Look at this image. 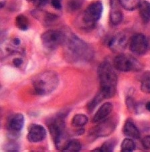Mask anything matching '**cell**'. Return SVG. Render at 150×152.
Instances as JSON below:
<instances>
[{
    "label": "cell",
    "instance_id": "35",
    "mask_svg": "<svg viewBox=\"0 0 150 152\" xmlns=\"http://www.w3.org/2000/svg\"><path fill=\"white\" fill-rule=\"evenodd\" d=\"M27 1H33V0H27Z\"/></svg>",
    "mask_w": 150,
    "mask_h": 152
},
{
    "label": "cell",
    "instance_id": "14",
    "mask_svg": "<svg viewBox=\"0 0 150 152\" xmlns=\"http://www.w3.org/2000/svg\"><path fill=\"white\" fill-rule=\"evenodd\" d=\"M123 132L124 135L129 138H132V139L137 140L141 136L140 130H139L132 119H127L125 121L123 129Z\"/></svg>",
    "mask_w": 150,
    "mask_h": 152
},
{
    "label": "cell",
    "instance_id": "28",
    "mask_svg": "<svg viewBox=\"0 0 150 152\" xmlns=\"http://www.w3.org/2000/svg\"><path fill=\"white\" fill-rule=\"evenodd\" d=\"M51 4L55 10H61L62 7V0H51Z\"/></svg>",
    "mask_w": 150,
    "mask_h": 152
},
{
    "label": "cell",
    "instance_id": "20",
    "mask_svg": "<svg viewBox=\"0 0 150 152\" xmlns=\"http://www.w3.org/2000/svg\"><path fill=\"white\" fill-rule=\"evenodd\" d=\"M82 148L81 143L76 140H70L62 151L65 152H77L81 151Z\"/></svg>",
    "mask_w": 150,
    "mask_h": 152
},
{
    "label": "cell",
    "instance_id": "9",
    "mask_svg": "<svg viewBox=\"0 0 150 152\" xmlns=\"http://www.w3.org/2000/svg\"><path fill=\"white\" fill-rule=\"evenodd\" d=\"M24 116L21 113H15L10 117L7 121L8 135L10 140L17 139L24 126Z\"/></svg>",
    "mask_w": 150,
    "mask_h": 152
},
{
    "label": "cell",
    "instance_id": "30",
    "mask_svg": "<svg viewBox=\"0 0 150 152\" xmlns=\"http://www.w3.org/2000/svg\"><path fill=\"white\" fill-rule=\"evenodd\" d=\"M142 145L147 150H150V135L146 136L142 140Z\"/></svg>",
    "mask_w": 150,
    "mask_h": 152
},
{
    "label": "cell",
    "instance_id": "4",
    "mask_svg": "<svg viewBox=\"0 0 150 152\" xmlns=\"http://www.w3.org/2000/svg\"><path fill=\"white\" fill-rule=\"evenodd\" d=\"M64 115L59 114L50 119L48 122V127L50 135L57 150H62L69 142L64 120Z\"/></svg>",
    "mask_w": 150,
    "mask_h": 152
},
{
    "label": "cell",
    "instance_id": "15",
    "mask_svg": "<svg viewBox=\"0 0 150 152\" xmlns=\"http://www.w3.org/2000/svg\"><path fill=\"white\" fill-rule=\"evenodd\" d=\"M111 9L110 12V21L113 26H118L121 23L123 14L115 4V0H111Z\"/></svg>",
    "mask_w": 150,
    "mask_h": 152
},
{
    "label": "cell",
    "instance_id": "17",
    "mask_svg": "<svg viewBox=\"0 0 150 152\" xmlns=\"http://www.w3.org/2000/svg\"><path fill=\"white\" fill-rule=\"evenodd\" d=\"M88 122V118L84 114L78 113L73 117L72 119V126L75 127H83Z\"/></svg>",
    "mask_w": 150,
    "mask_h": 152
},
{
    "label": "cell",
    "instance_id": "16",
    "mask_svg": "<svg viewBox=\"0 0 150 152\" xmlns=\"http://www.w3.org/2000/svg\"><path fill=\"white\" fill-rule=\"evenodd\" d=\"M138 7L141 20L144 23H148L150 21V2L147 0L141 1Z\"/></svg>",
    "mask_w": 150,
    "mask_h": 152
},
{
    "label": "cell",
    "instance_id": "13",
    "mask_svg": "<svg viewBox=\"0 0 150 152\" xmlns=\"http://www.w3.org/2000/svg\"><path fill=\"white\" fill-rule=\"evenodd\" d=\"M113 109V105L110 102H106L100 106L97 110L96 113L92 118V122L95 124H98L99 122L103 121V119L109 115Z\"/></svg>",
    "mask_w": 150,
    "mask_h": 152
},
{
    "label": "cell",
    "instance_id": "5",
    "mask_svg": "<svg viewBox=\"0 0 150 152\" xmlns=\"http://www.w3.org/2000/svg\"><path fill=\"white\" fill-rule=\"evenodd\" d=\"M103 11V4L100 1H95L90 4L81 15L80 19L81 28L89 30L96 26L100 20Z\"/></svg>",
    "mask_w": 150,
    "mask_h": 152
},
{
    "label": "cell",
    "instance_id": "1",
    "mask_svg": "<svg viewBox=\"0 0 150 152\" xmlns=\"http://www.w3.org/2000/svg\"><path fill=\"white\" fill-rule=\"evenodd\" d=\"M63 43L64 54L70 62L89 61L93 58L92 48L75 34H67Z\"/></svg>",
    "mask_w": 150,
    "mask_h": 152
},
{
    "label": "cell",
    "instance_id": "33",
    "mask_svg": "<svg viewBox=\"0 0 150 152\" xmlns=\"http://www.w3.org/2000/svg\"><path fill=\"white\" fill-rule=\"evenodd\" d=\"M146 110L150 112V102H148L147 104H146Z\"/></svg>",
    "mask_w": 150,
    "mask_h": 152
},
{
    "label": "cell",
    "instance_id": "23",
    "mask_svg": "<svg viewBox=\"0 0 150 152\" xmlns=\"http://www.w3.org/2000/svg\"><path fill=\"white\" fill-rule=\"evenodd\" d=\"M135 149V143L132 139L126 138L123 141L121 145V151L132 152Z\"/></svg>",
    "mask_w": 150,
    "mask_h": 152
},
{
    "label": "cell",
    "instance_id": "25",
    "mask_svg": "<svg viewBox=\"0 0 150 152\" xmlns=\"http://www.w3.org/2000/svg\"><path fill=\"white\" fill-rule=\"evenodd\" d=\"M83 4L82 0H71L68 4V8L69 11L71 12H75L80 9Z\"/></svg>",
    "mask_w": 150,
    "mask_h": 152
},
{
    "label": "cell",
    "instance_id": "8",
    "mask_svg": "<svg viewBox=\"0 0 150 152\" xmlns=\"http://www.w3.org/2000/svg\"><path fill=\"white\" fill-rule=\"evenodd\" d=\"M117 126L116 119L113 118L105 119L98 123L97 126L93 127L90 132L91 138L105 137L110 135L115 131Z\"/></svg>",
    "mask_w": 150,
    "mask_h": 152
},
{
    "label": "cell",
    "instance_id": "2",
    "mask_svg": "<svg viewBox=\"0 0 150 152\" xmlns=\"http://www.w3.org/2000/svg\"><path fill=\"white\" fill-rule=\"evenodd\" d=\"M113 66L109 61H103L98 68L100 93L105 99L111 98L116 94L117 75Z\"/></svg>",
    "mask_w": 150,
    "mask_h": 152
},
{
    "label": "cell",
    "instance_id": "10",
    "mask_svg": "<svg viewBox=\"0 0 150 152\" xmlns=\"http://www.w3.org/2000/svg\"><path fill=\"white\" fill-rule=\"evenodd\" d=\"M130 50L136 55H143L148 49V39L142 34H136L129 40Z\"/></svg>",
    "mask_w": 150,
    "mask_h": 152
},
{
    "label": "cell",
    "instance_id": "6",
    "mask_svg": "<svg viewBox=\"0 0 150 152\" xmlns=\"http://www.w3.org/2000/svg\"><path fill=\"white\" fill-rule=\"evenodd\" d=\"M113 66L120 72H140L142 69V65L133 56L128 54L121 53L114 59Z\"/></svg>",
    "mask_w": 150,
    "mask_h": 152
},
{
    "label": "cell",
    "instance_id": "18",
    "mask_svg": "<svg viewBox=\"0 0 150 152\" xmlns=\"http://www.w3.org/2000/svg\"><path fill=\"white\" fill-rule=\"evenodd\" d=\"M16 27L20 29L21 31L28 30L30 26V22L28 19L24 15H19L16 18Z\"/></svg>",
    "mask_w": 150,
    "mask_h": 152
},
{
    "label": "cell",
    "instance_id": "24",
    "mask_svg": "<svg viewBox=\"0 0 150 152\" xmlns=\"http://www.w3.org/2000/svg\"><path fill=\"white\" fill-rule=\"evenodd\" d=\"M141 91L146 94H150V72L146 73L141 80Z\"/></svg>",
    "mask_w": 150,
    "mask_h": 152
},
{
    "label": "cell",
    "instance_id": "31",
    "mask_svg": "<svg viewBox=\"0 0 150 152\" xmlns=\"http://www.w3.org/2000/svg\"><path fill=\"white\" fill-rule=\"evenodd\" d=\"M12 63L16 67H20L23 64V60L20 58H16L13 59Z\"/></svg>",
    "mask_w": 150,
    "mask_h": 152
},
{
    "label": "cell",
    "instance_id": "12",
    "mask_svg": "<svg viewBox=\"0 0 150 152\" xmlns=\"http://www.w3.org/2000/svg\"><path fill=\"white\" fill-rule=\"evenodd\" d=\"M128 42V37L124 33H119L111 38L109 42V48L115 53H120L126 48Z\"/></svg>",
    "mask_w": 150,
    "mask_h": 152
},
{
    "label": "cell",
    "instance_id": "11",
    "mask_svg": "<svg viewBox=\"0 0 150 152\" xmlns=\"http://www.w3.org/2000/svg\"><path fill=\"white\" fill-rule=\"evenodd\" d=\"M47 135L46 129L39 124H34L28 128L27 139L31 143H39L45 139Z\"/></svg>",
    "mask_w": 150,
    "mask_h": 152
},
{
    "label": "cell",
    "instance_id": "22",
    "mask_svg": "<svg viewBox=\"0 0 150 152\" xmlns=\"http://www.w3.org/2000/svg\"><path fill=\"white\" fill-rule=\"evenodd\" d=\"M105 99L104 96H103V94L99 92V94H97L96 96L94 97V98L92 99L91 102H90L88 104H87V110L89 111V112H92L96 107L99 105L100 102H101L102 100Z\"/></svg>",
    "mask_w": 150,
    "mask_h": 152
},
{
    "label": "cell",
    "instance_id": "19",
    "mask_svg": "<svg viewBox=\"0 0 150 152\" xmlns=\"http://www.w3.org/2000/svg\"><path fill=\"white\" fill-rule=\"evenodd\" d=\"M118 2L125 10L133 11L139 7L141 0H118Z\"/></svg>",
    "mask_w": 150,
    "mask_h": 152
},
{
    "label": "cell",
    "instance_id": "7",
    "mask_svg": "<svg viewBox=\"0 0 150 152\" xmlns=\"http://www.w3.org/2000/svg\"><path fill=\"white\" fill-rule=\"evenodd\" d=\"M66 34L63 31L58 30H48L41 36V40L44 47L48 51H54L58 46L63 45Z\"/></svg>",
    "mask_w": 150,
    "mask_h": 152
},
{
    "label": "cell",
    "instance_id": "27",
    "mask_svg": "<svg viewBox=\"0 0 150 152\" xmlns=\"http://www.w3.org/2000/svg\"><path fill=\"white\" fill-rule=\"evenodd\" d=\"M20 149V147L18 143L13 142V140H12L7 144H5V150L7 151H18Z\"/></svg>",
    "mask_w": 150,
    "mask_h": 152
},
{
    "label": "cell",
    "instance_id": "32",
    "mask_svg": "<svg viewBox=\"0 0 150 152\" xmlns=\"http://www.w3.org/2000/svg\"><path fill=\"white\" fill-rule=\"evenodd\" d=\"M12 43H13V45H16V46H19L20 45V43H21V41H20V39H19L18 37H15V38H13V39H12Z\"/></svg>",
    "mask_w": 150,
    "mask_h": 152
},
{
    "label": "cell",
    "instance_id": "34",
    "mask_svg": "<svg viewBox=\"0 0 150 152\" xmlns=\"http://www.w3.org/2000/svg\"><path fill=\"white\" fill-rule=\"evenodd\" d=\"M148 48H150V39H148Z\"/></svg>",
    "mask_w": 150,
    "mask_h": 152
},
{
    "label": "cell",
    "instance_id": "3",
    "mask_svg": "<svg viewBox=\"0 0 150 152\" xmlns=\"http://www.w3.org/2000/svg\"><path fill=\"white\" fill-rule=\"evenodd\" d=\"M58 75L52 70H46L36 75L32 83L35 94L38 96H47L55 90L59 84Z\"/></svg>",
    "mask_w": 150,
    "mask_h": 152
},
{
    "label": "cell",
    "instance_id": "26",
    "mask_svg": "<svg viewBox=\"0 0 150 152\" xmlns=\"http://www.w3.org/2000/svg\"><path fill=\"white\" fill-rule=\"evenodd\" d=\"M126 105L128 108V110L131 111V112H137L138 105L135 104V102H134V99H133L132 97H129L126 99Z\"/></svg>",
    "mask_w": 150,
    "mask_h": 152
},
{
    "label": "cell",
    "instance_id": "29",
    "mask_svg": "<svg viewBox=\"0 0 150 152\" xmlns=\"http://www.w3.org/2000/svg\"><path fill=\"white\" fill-rule=\"evenodd\" d=\"M50 1H51V0H33L32 2H33L34 4L35 5H36L37 7H42L47 5Z\"/></svg>",
    "mask_w": 150,
    "mask_h": 152
},
{
    "label": "cell",
    "instance_id": "21",
    "mask_svg": "<svg viewBox=\"0 0 150 152\" xmlns=\"http://www.w3.org/2000/svg\"><path fill=\"white\" fill-rule=\"evenodd\" d=\"M117 144V141L115 139H111L107 140L99 148L92 150V151L98 152H111L114 150V148Z\"/></svg>",
    "mask_w": 150,
    "mask_h": 152
}]
</instances>
